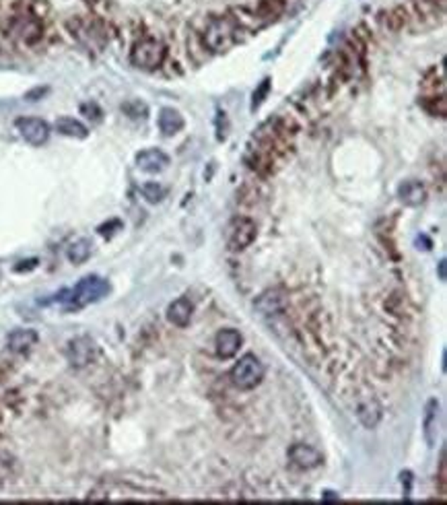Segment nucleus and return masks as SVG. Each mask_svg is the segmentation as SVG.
Listing matches in <instances>:
<instances>
[{
    "label": "nucleus",
    "mask_w": 447,
    "mask_h": 505,
    "mask_svg": "<svg viewBox=\"0 0 447 505\" xmlns=\"http://www.w3.org/2000/svg\"><path fill=\"white\" fill-rule=\"evenodd\" d=\"M427 2H431L433 6H437V4H439V8H441V11L446 8V0H427Z\"/></svg>",
    "instance_id": "obj_28"
},
{
    "label": "nucleus",
    "mask_w": 447,
    "mask_h": 505,
    "mask_svg": "<svg viewBox=\"0 0 447 505\" xmlns=\"http://www.w3.org/2000/svg\"><path fill=\"white\" fill-rule=\"evenodd\" d=\"M66 359L75 370L89 367L97 359V345L91 336H77L66 346Z\"/></svg>",
    "instance_id": "obj_6"
},
{
    "label": "nucleus",
    "mask_w": 447,
    "mask_h": 505,
    "mask_svg": "<svg viewBox=\"0 0 447 505\" xmlns=\"http://www.w3.org/2000/svg\"><path fill=\"white\" fill-rule=\"evenodd\" d=\"M15 128L19 130V134L23 136V140L29 142L31 147H42L50 138V126L42 118H31V116L17 118L15 120Z\"/></svg>",
    "instance_id": "obj_7"
},
{
    "label": "nucleus",
    "mask_w": 447,
    "mask_h": 505,
    "mask_svg": "<svg viewBox=\"0 0 447 505\" xmlns=\"http://www.w3.org/2000/svg\"><path fill=\"white\" fill-rule=\"evenodd\" d=\"M93 254V241L87 240V238H80V240H75L68 248H66V258L68 262L75 266L85 264Z\"/></svg>",
    "instance_id": "obj_20"
},
{
    "label": "nucleus",
    "mask_w": 447,
    "mask_h": 505,
    "mask_svg": "<svg viewBox=\"0 0 447 505\" xmlns=\"http://www.w3.org/2000/svg\"><path fill=\"white\" fill-rule=\"evenodd\" d=\"M13 29H15L17 37L23 44H27V46H33V44H37L44 37V25H42V21L33 13L17 15L13 19Z\"/></svg>",
    "instance_id": "obj_8"
},
{
    "label": "nucleus",
    "mask_w": 447,
    "mask_h": 505,
    "mask_svg": "<svg viewBox=\"0 0 447 505\" xmlns=\"http://www.w3.org/2000/svg\"><path fill=\"white\" fill-rule=\"evenodd\" d=\"M122 111L132 118V120H145L147 116H149V107L147 104H142L140 99H128V102H124L122 104Z\"/></svg>",
    "instance_id": "obj_22"
},
{
    "label": "nucleus",
    "mask_w": 447,
    "mask_h": 505,
    "mask_svg": "<svg viewBox=\"0 0 447 505\" xmlns=\"http://www.w3.org/2000/svg\"><path fill=\"white\" fill-rule=\"evenodd\" d=\"M398 200L406 207H421L427 200V188L419 180H406L398 186Z\"/></svg>",
    "instance_id": "obj_14"
},
{
    "label": "nucleus",
    "mask_w": 447,
    "mask_h": 505,
    "mask_svg": "<svg viewBox=\"0 0 447 505\" xmlns=\"http://www.w3.org/2000/svg\"><path fill=\"white\" fill-rule=\"evenodd\" d=\"M204 46L211 52H225L229 50L237 39V25L229 17H212L204 29Z\"/></svg>",
    "instance_id": "obj_2"
},
{
    "label": "nucleus",
    "mask_w": 447,
    "mask_h": 505,
    "mask_svg": "<svg viewBox=\"0 0 447 505\" xmlns=\"http://www.w3.org/2000/svg\"><path fill=\"white\" fill-rule=\"evenodd\" d=\"M254 308L266 318L281 316L287 310V295L281 289H268L254 301Z\"/></svg>",
    "instance_id": "obj_10"
},
{
    "label": "nucleus",
    "mask_w": 447,
    "mask_h": 505,
    "mask_svg": "<svg viewBox=\"0 0 447 505\" xmlns=\"http://www.w3.org/2000/svg\"><path fill=\"white\" fill-rule=\"evenodd\" d=\"M33 268H37V260H35V258L19 262V264L15 266L13 270H15V272H27V270H33Z\"/></svg>",
    "instance_id": "obj_26"
},
{
    "label": "nucleus",
    "mask_w": 447,
    "mask_h": 505,
    "mask_svg": "<svg viewBox=\"0 0 447 505\" xmlns=\"http://www.w3.org/2000/svg\"><path fill=\"white\" fill-rule=\"evenodd\" d=\"M167 50L165 46L155 39V37H142L132 46L130 62L132 66L140 68V71H157L165 62Z\"/></svg>",
    "instance_id": "obj_3"
},
{
    "label": "nucleus",
    "mask_w": 447,
    "mask_h": 505,
    "mask_svg": "<svg viewBox=\"0 0 447 505\" xmlns=\"http://www.w3.org/2000/svg\"><path fill=\"white\" fill-rule=\"evenodd\" d=\"M109 289L111 287H109L106 279L91 274V276L80 279L71 291L64 293L66 297H60V301L66 303V310H80V308H87L91 303L102 301L104 297H107Z\"/></svg>",
    "instance_id": "obj_1"
},
{
    "label": "nucleus",
    "mask_w": 447,
    "mask_h": 505,
    "mask_svg": "<svg viewBox=\"0 0 447 505\" xmlns=\"http://www.w3.org/2000/svg\"><path fill=\"white\" fill-rule=\"evenodd\" d=\"M264 373H266V370H264L262 361L256 355L250 353V355H243L233 365L229 377H231V384L235 388L247 392V390H256L262 384Z\"/></svg>",
    "instance_id": "obj_4"
},
{
    "label": "nucleus",
    "mask_w": 447,
    "mask_h": 505,
    "mask_svg": "<svg viewBox=\"0 0 447 505\" xmlns=\"http://www.w3.org/2000/svg\"><path fill=\"white\" fill-rule=\"evenodd\" d=\"M285 8V2L283 0H264L260 4V15L266 19H274L276 15H281Z\"/></svg>",
    "instance_id": "obj_23"
},
{
    "label": "nucleus",
    "mask_w": 447,
    "mask_h": 505,
    "mask_svg": "<svg viewBox=\"0 0 447 505\" xmlns=\"http://www.w3.org/2000/svg\"><path fill=\"white\" fill-rule=\"evenodd\" d=\"M157 124L163 136H176L178 133H182L185 122L184 116H182L178 109H173V107H163V109L159 111Z\"/></svg>",
    "instance_id": "obj_18"
},
{
    "label": "nucleus",
    "mask_w": 447,
    "mask_h": 505,
    "mask_svg": "<svg viewBox=\"0 0 447 505\" xmlns=\"http://www.w3.org/2000/svg\"><path fill=\"white\" fill-rule=\"evenodd\" d=\"M241 345H243V336L239 334V330H235V328L219 330L216 336H214V348H216V355L221 359H233L239 353Z\"/></svg>",
    "instance_id": "obj_11"
},
{
    "label": "nucleus",
    "mask_w": 447,
    "mask_h": 505,
    "mask_svg": "<svg viewBox=\"0 0 447 505\" xmlns=\"http://www.w3.org/2000/svg\"><path fill=\"white\" fill-rule=\"evenodd\" d=\"M381 413H384V410H381V404L373 398V396L361 398L357 402V406H355V415H357L359 423L365 427V429H375V427L379 425Z\"/></svg>",
    "instance_id": "obj_12"
},
{
    "label": "nucleus",
    "mask_w": 447,
    "mask_h": 505,
    "mask_svg": "<svg viewBox=\"0 0 447 505\" xmlns=\"http://www.w3.org/2000/svg\"><path fill=\"white\" fill-rule=\"evenodd\" d=\"M138 190H140L142 198H147L153 205H157V202H161L167 196V188L163 186V184H159V182H145V184H140Z\"/></svg>",
    "instance_id": "obj_21"
},
{
    "label": "nucleus",
    "mask_w": 447,
    "mask_h": 505,
    "mask_svg": "<svg viewBox=\"0 0 447 505\" xmlns=\"http://www.w3.org/2000/svg\"><path fill=\"white\" fill-rule=\"evenodd\" d=\"M439 279H441V281H446V260H441V262H439Z\"/></svg>",
    "instance_id": "obj_27"
},
{
    "label": "nucleus",
    "mask_w": 447,
    "mask_h": 505,
    "mask_svg": "<svg viewBox=\"0 0 447 505\" xmlns=\"http://www.w3.org/2000/svg\"><path fill=\"white\" fill-rule=\"evenodd\" d=\"M80 111H82L89 120H93V122H99L102 116H104V111L99 109L97 104H82V106H80Z\"/></svg>",
    "instance_id": "obj_25"
},
{
    "label": "nucleus",
    "mask_w": 447,
    "mask_h": 505,
    "mask_svg": "<svg viewBox=\"0 0 447 505\" xmlns=\"http://www.w3.org/2000/svg\"><path fill=\"white\" fill-rule=\"evenodd\" d=\"M289 462L290 466H295L297 470H314L317 466H322L324 456L312 446L295 444L289 448Z\"/></svg>",
    "instance_id": "obj_9"
},
{
    "label": "nucleus",
    "mask_w": 447,
    "mask_h": 505,
    "mask_svg": "<svg viewBox=\"0 0 447 505\" xmlns=\"http://www.w3.org/2000/svg\"><path fill=\"white\" fill-rule=\"evenodd\" d=\"M268 91H270V79H264L260 83V87L254 91V102H252V109H258V107L262 106L264 99H266V95H268Z\"/></svg>",
    "instance_id": "obj_24"
},
{
    "label": "nucleus",
    "mask_w": 447,
    "mask_h": 505,
    "mask_svg": "<svg viewBox=\"0 0 447 505\" xmlns=\"http://www.w3.org/2000/svg\"><path fill=\"white\" fill-rule=\"evenodd\" d=\"M422 429H424V439H427L429 448H433L437 444V433H439V402L435 398L427 402Z\"/></svg>",
    "instance_id": "obj_17"
},
{
    "label": "nucleus",
    "mask_w": 447,
    "mask_h": 505,
    "mask_svg": "<svg viewBox=\"0 0 447 505\" xmlns=\"http://www.w3.org/2000/svg\"><path fill=\"white\" fill-rule=\"evenodd\" d=\"M256 238H258V225L250 217L231 219V223L227 225V231H225V241L231 252H241V250L250 248L256 241Z\"/></svg>",
    "instance_id": "obj_5"
},
{
    "label": "nucleus",
    "mask_w": 447,
    "mask_h": 505,
    "mask_svg": "<svg viewBox=\"0 0 447 505\" xmlns=\"http://www.w3.org/2000/svg\"><path fill=\"white\" fill-rule=\"evenodd\" d=\"M194 318V303L188 297H178L173 303H169L167 308V322L178 326V328H185L190 326V322Z\"/></svg>",
    "instance_id": "obj_15"
},
{
    "label": "nucleus",
    "mask_w": 447,
    "mask_h": 505,
    "mask_svg": "<svg viewBox=\"0 0 447 505\" xmlns=\"http://www.w3.org/2000/svg\"><path fill=\"white\" fill-rule=\"evenodd\" d=\"M56 133H60L62 136H71V138H87L89 130L87 126L77 120V118H71V116H60L54 124Z\"/></svg>",
    "instance_id": "obj_19"
},
{
    "label": "nucleus",
    "mask_w": 447,
    "mask_h": 505,
    "mask_svg": "<svg viewBox=\"0 0 447 505\" xmlns=\"http://www.w3.org/2000/svg\"><path fill=\"white\" fill-rule=\"evenodd\" d=\"M136 167L147 174H159L169 167V157L161 149H142L136 155Z\"/></svg>",
    "instance_id": "obj_13"
},
{
    "label": "nucleus",
    "mask_w": 447,
    "mask_h": 505,
    "mask_svg": "<svg viewBox=\"0 0 447 505\" xmlns=\"http://www.w3.org/2000/svg\"><path fill=\"white\" fill-rule=\"evenodd\" d=\"M37 341H39V336H37L35 330H31V328H17V330H13L8 334L6 346H8V351H13L17 355H25V353H29L33 346L37 345Z\"/></svg>",
    "instance_id": "obj_16"
},
{
    "label": "nucleus",
    "mask_w": 447,
    "mask_h": 505,
    "mask_svg": "<svg viewBox=\"0 0 447 505\" xmlns=\"http://www.w3.org/2000/svg\"><path fill=\"white\" fill-rule=\"evenodd\" d=\"M0 279H2V272H0Z\"/></svg>",
    "instance_id": "obj_29"
}]
</instances>
